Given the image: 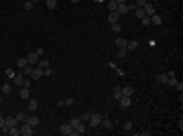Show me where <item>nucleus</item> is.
Wrapping results in <instances>:
<instances>
[{"mask_svg":"<svg viewBox=\"0 0 183 136\" xmlns=\"http://www.w3.org/2000/svg\"><path fill=\"white\" fill-rule=\"evenodd\" d=\"M90 114H92V112H83V114L80 116V120H81V122H88V120H90Z\"/></svg>","mask_w":183,"mask_h":136,"instance_id":"nucleus-36","label":"nucleus"},{"mask_svg":"<svg viewBox=\"0 0 183 136\" xmlns=\"http://www.w3.org/2000/svg\"><path fill=\"white\" fill-rule=\"evenodd\" d=\"M10 91H12V83H4V85H2V93H4V96H8Z\"/></svg>","mask_w":183,"mask_h":136,"instance_id":"nucleus-26","label":"nucleus"},{"mask_svg":"<svg viewBox=\"0 0 183 136\" xmlns=\"http://www.w3.org/2000/svg\"><path fill=\"white\" fill-rule=\"evenodd\" d=\"M37 61H39V55H37L35 51H31V53L27 55V63H29V65H37Z\"/></svg>","mask_w":183,"mask_h":136,"instance_id":"nucleus-8","label":"nucleus"},{"mask_svg":"<svg viewBox=\"0 0 183 136\" xmlns=\"http://www.w3.org/2000/svg\"><path fill=\"white\" fill-rule=\"evenodd\" d=\"M140 23L145 24V26H149V24H151V16H147V14H145V16L140 18Z\"/></svg>","mask_w":183,"mask_h":136,"instance_id":"nucleus-37","label":"nucleus"},{"mask_svg":"<svg viewBox=\"0 0 183 136\" xmlns=\"http://www.w3.org/2000/svg\"><path fill=\"white\" fill-rule=\"evenodd\" d=\"M116 53H118V57H120V59H122V57H126V53H128V51H126L124 47H122V49H118Z\"/></svg>","mask_w":183,"mask_h":136,"instance_id":"nucleus-39","label":"nucleus"},{"mask_svg":"<svg viewBox=\"0 0 183 136\" xmlns=\"http://www.w3.org/2000/svg\"><path fill=\"white\" fill-rule=\"evenodd\" d=\"M16 122H18V120H16V116H6V126H8V128L16 126Z\"/></svg>","mask_w":183,"mask_h":136,"instance_id":"nucleus-16","label":"nucleus"},{"mask_svg":"<svg viewBox=\"0 0 183 136\" xmlns=\"http://www.w3.org/2000/svg\"><path fill=\"white\" fill-rule=\"evenodd\" d=\"M73 104V98H65V100H59L57 106H71Z\"/></svg>","mask_w":183,"mask_h":136,"instance_id":"nucleus-25","label":"nucleus"},{"mask_svg":"<svg viewBox=\"0 0 183 136\" xmlns=\"http://www.w3.org/2000/svg\"><path fill=\"white\" fill-rule=\"evenodd\" d=\"M142 10H145V14H147V16H153V14H157V10H155V4H151V2H147V4L142 6Z\"/></svg>","mask_w":183,"mask_h":136,"instance_id":"nucleus-6","label":"nucleus"},{"mask_svg":"<svg viewBox=\"0 0 183 136\" xmlns=\"http://www.w3.org/2000/svg\"><path fill=\"white\" fill-rule=\"evenodd\" d=\"M31 2H39V0H31Z\"/></svg>","mask_w":183,"mask_h":136,"instance_id":"nucleus-48","label":"nucleus"},{"mask_svg":"<svg viewBox=\"0 0 183 136\" xmlns=\"http://www.w3.org/2000/svg\"><path fill=\"white\" fill-rule=\"evenodd\" d=\"M45 4H47L49 10H55V8H57V0H45Z\"/></svg>","mask_w":183,"mask_h":136,"instance_id":"nucleus-22","label":"nucleus"},{"mask_svg":"<svg viewBox=\"0 0 183 136\" xmlns=\"http://www.w3.org/2000/svg\"><path fill=\"white\" fill-rule=\"evenodd\" d=\"M112 98H114L116 102H118V100L122 98V90H120V87H114V96H112Z\"/></svg>","mask_w":183,"mask_h":136,"instance_id":"nucleus-30","label":"nucleus"},{"mask_svg":"<svg viewBox=\"0 0 183 136\" xmlns=\"http://www.w3.org/2000/svg\"><path fill=\"white\" fill-rule=\"evenodd\" d=\"M6 134L10 136H21V126H12V128H8V132Z\"/></svg>","mask_w":183,"mask_h":136,"instance_id":"nucleus-14","label":"nucleus"},{"mask_svg":"<svg viewBox=\"0 0 183 136\" xmlns=\"http://www.w3.org/2000/svg\"><path fill=\"white\" fill-rule=\"evenodd\" d=\"M31 77H33V79H41V77H43V69L35 65V67H33V71H31Z\"/></svg>","mask_w":183,"mask_h":136,"instance_id":"nucleus-9","label":"nucleus"},{"mask_svg":"<svg viewBox=\"0 0 183 136\" xmlns=\"http://www.w3.org/2000/svg\"><path fill=\"white\" fill-rule=\"evenodd\" d=\"M157 81H159V83H167V81H169L167 73H159V75H157Z\"/></svg>","mask_w":183,"mask_h":136,"instance_id":"nucleus-27","label":"nucleus"},{"mask_svg":"<svg viewBox=\"0 0 183 136\" xmlns=\"http://www.w3.org/2000/svg\"><path fill=\"white\" fill-rule=\"evenodd\" d=\"M35 2H31V0H24V10H33Z\"/></svg>","mask_w":183,"mask_h":136,"instance_id":"nucleus-34","label":"nucleus"},{"mask_svg":"<svg viewBox=\"0 0 183 136\" xmlns=\"http://www.w3.org/2000/svg\"><path fill=\"white\" fill-rule=\"evenodd\" d=\"M0 132H2V130H0Z\"/></svg>","mask_w":183,"mask_h":136,"instance_id":"nucleus-50","label":"nucleus"},{"mask_svg":"<svg viewBox=\"0 0 183 136\" xmlns=\"http://www.w3.org/2000/svg\"><path fill=\"white\" fill-rule=\"evenodd\" d=\"M126 43H128V41H126L124 37H118V39H116V43H114V45L118 47V49H122V47H124V49H126Z\"/></svg>","mask_w":183,"mask_h":136,"instance_id":"nucleus-15","label":"nucleus"},{"mask_svg":"<svg viewBox=\"0 0 183 136\" xmlns=\"http://www.w3.org/2000/svg\"><path fill=\"white\" fill-rule=\"evenodd\" d=\"M100 124H102L104 130H108V132H110V130H114V124H112V120H110V118H102V122H100Z\"/></svg>","mask_w":183,"mask_h":136,"instance_id":"nucleus-10","label":"nucleus"},{"mask_svg":"<svg viewBox=\"0 0 183 136\" xmlns=\"http://www.w3.org/2000/svg\"><path fill=\"white\" fill-rule=\"evenodd\" d=\"M124 132H132V122H124Z\"/></svg>","mask_w":183,"mask_h":136,"instance_id":"nucleus-41","label":"nucleus"},{"mask_svg":"<svg viewBox=\"0 0 183 136\" xmlns=\"http://www.w3.org/2000/svg\"><path fill=\"white\" fill-rule=\"evenodd\" d=\"M137 49H138V41L137 39H132V41L126 43V51H137Z\"/></svg>","mask_w":183,"mask_h":136,"instance_id":"nucleus-12","label":"nucleus"},{"mask_svg":"<svg viewBox=\"0 0 183 136\" xmlns=\"http://www.w3.org/2000/svg\"><path fill=\"white\" fill-rule=\"evenodd\" d=\"M35 53H37L39 57H43V55H45V51H43V49H35Z\"/></svg>","mask_w":183,"mask_h":136,"instance_id":"nucleus-44","label":"nucleus"},{"mask_svg":"<svg viewBox=\"0 0 183 136\" xmlns=\"http://www.w3.org/2000/svg\"><path fill=\"white\" fill-rule=\"evenodd\" d=\"M43 75L51 77V75H53V69H51V67H45V69H43Z\"/></svg>","mask_w":183,"mask_h":136,"instance_id":"nucleus-38","label":"nucleus"},{"mask_svg":"<svg viewBox=\"0 0 183 136\" xmlns=\"http://www.w3.org/2000/svg\"><path fill=\"white\" fill-rule=\"evenodd\" d=\"M21 134L23 136H33V126L29 124V122H23V126H21Z\"/></svg>","mask_w":183,"mask_h":136,"instance_id":"nucleus-4","label":"nucleus"},{"mask_svg":"<svg viewBox=\"0 0 183 136\" xmlns=\"http://www.w3.org/2000/svg\"><path fill=\"white\" fill-rule=\"evenodd\" d=\"M37 67L45 69V67H51V65H49V61H47L45 57H39V61H37Z\"/></svg>","mask_w":183,"mask_h":136,"instance_id":"nucleus-13","label":"nucleus"},{"mask_svg":"<svg viewBox=\"0 0 183 136\" xmlns=\"http://www.w3.org/2000/svg\"><path fill=\"white\" fill-rule=\"evenodd\" d=\"M69 124L73 126L75 134H83V132H86V126H83V122L80 120V116H77V118H71V120H69Z\"/></svg>","mask_w":183,"mask_h":136,"instance_id":"nucleus-1","label":"nucleus"},{"mask_svg":"<svg viewBox=\"0 0 183 136\" xmlns=\"http://www.w3.org/2000/svg\"><path fill=\"white\" fill-rule=\"evenodd\" d=\"M0 104H2V98H0Z\"/></svg>","mask_w":183,"mask_h":136,"instance_id":"nucleus-49","label":"nucleus"},{"mask_svg":"<svg viewBox=\"0 0 183 136\" xmlns=\"http://www.w3.org/2000/svg\"><path fill=\"white\" fill-rule=\"evenodd\" d=\"M59 132H61V134H75L73 126L69 124V122H65V124H61V128H59Z\"/></svg>","mask_w":183,"mask_h":136,"instance_id":"nucleus-5","label":"nucleus"},{"mask_svg":"<svg viewBox=\"0 0 183 136\" xmlns=\"http://www.w3.org/2000/svg\"><path fill=\"white\" fill-rule=\"evenodd\" d=\"M27 65H29V63H27V57H21V59L16 61V67H18V69H24Z\"/></svg>","mask_w":183,"mask_h":136,"instance_id":"nucleus-21","label":"nucleus"},{"mask_svg":"<svg viewBox=\"0 0 183 136\" xmlns=\"http://www.w3.org/2000/svg\"><path fill=\"white\" fill-rule=\"evenodd\" d=\"M132 12L137 14L138 18H142V16H145V10H142V8H138V6H137V8H134V10H132Z\"/></svg>","mask_w":183,"mask_h":136,"instance_id":"nucleus-35","label":"nucleus"},{"mask_svg":"<svg viewBox=\"0 0 183 136\" xmlns=\"http://www.w3.org/2000/svg\"><path fill=\"white\" fill-rule=\"evenodd\" d=\"M69 2H80V0H69Z\"/></svg>","mask_w":183,"mask_h":136,"instance_id":"nucleus-46","label":"nucleus"},{"mask_svg":"<svg viewBox=\"0 0 183 136\" xmlns=\"http://www.w3.org/2000/svg\"><path fill=\"white\" fill-rule=\"evenodd\" d=\"M116 4H126V0H116Z\"/></svg>","mask_w":183,"mask_h":136,"instance_id":"nucleus-45","label":"nucleus"},{"mask_svg":"<svg viewBox=\"0 0 183 136\" xmlns=\"http://www.w3.org/2000/svg\"><path fill=\"white\" fill-rule=\"evenodd\" d=\"M108 21H110V23H118V21H120V14H118V12H110Z\"/></svg>","mask_w":183,"mask_h":136,"instance_id":"nucleus-24","label":"nucleus"},{"mask_svg":"<svg viewBox=\"0 0 183 136\" xmlns=\"http://www.w3.org/2000/svg\"><path fill=\"white\" fill-rule=\"evenodd\" d=\"M88 122H90L92 128H96V126H100V122H102V116H100V114H90V120H88Z\"/></svg>","mask_w":183,"mask_h":136,"instance_id":"nucleus-3","label":"nucleus"},{"mask_svg":"<svg viewBox=\"0 0 183 136\" xmlns=\"http://www.w3.org/2000/svg\"><path fill=\"white\" fill-rule=\"evenodd\" d=\"M24 122H29V124L33 126V128H37L41 120H39V116H35V112H33V116H27V120H24Z\"/></svg>","mask_w":183,"mask_h":136,"instance_id":"nucleus-7","label":"nucleus"},{"mask_svg":"<svg viewBox=\"0 0 183 136\" xmlns=\"http://www.w3.org/2000/svg\"><path fill=\"white\" fill-rule=\"evenodd\" d=\"M108 8H110V12H116V8H118L116 0H108Z\"/></svg>","mask_w":183,"mask_h":136,"instance_id":"nucleus-28","label":"nucleus"},{"mask_svg":"<svg viewBox=\"0 0 183 136\" xmlns=\"http://www.w3.org/2000/svg\"><path fill=\"white\" fill-rule=\"evenodd\" d=\"M110 24H112V33H120V31H122L120 23H110Z\"/></svg>","mask_w":183,"mask_h":136,"instance_id":"nucleus-31","label":"nucleus"},{"mask_svg":"<svg viewBox=\"0 0 183 136\" xmlns=\"http://www.w3.org/2000/svg\"><path fill=\"white\" fill-rule=\"evenodd\" d=\"M167 83H169V85H173V87H175V85H177V83H179V81H177V77H171V79L167 81Z\"/></svg>","mask_w":183,"mask_h":136,"instance_id":"nucleus-42","label":"nucleus"},{"mask_svg":"<svg viewBox=\"0 0 183 136\" xmlns=\"http://www.w3.org/2000/svg\"><path fill=\"white\" fill-rule=\"evenodd\" d=\"M120 90H122V96H130V98H132V93H134L132 85H126V87H120Z\"/></svg>","mask_w":183,"mask_h":136,"instance_id":"nucleus-18","label":"nucleus"},{"mask_svg":"<svg viewBox=\"0 0 183 136\" xmlns=\"http://www.w3.org/2000/svg\"><path fill=\"white\" fill-rule=\"evenodd\" d=\"M145 4H147V0H137V6H138V8H142Z\"/></svg>","mask_w":183,"mask_h":136,"instance_id":"nucleus-43","label":"nucleus"},{"mask_svg":"<svg viewBox=\"0 0 183 136\" xmlns=\"http://www.w3.org/2000/svg\"><path fill=\"white\" fill-rule=\"evenodd\" d=\"M37 108H39V102L37 100H29V112H37Z\"/></svg>","mask_w":183,"mask_h":136,"instance_id":"nucleus-17","label":"nucleus"},{"mask_svg":"<svg viewBox=\"0 0 183 136\" xmlns=\"http://www.w3.org/2000/svg\"><path fill=\"white\" fill-rule=\"evenodd\" d=\"M33 67H35V65H27L24 69H21V71L24 73V77H27V75H31V71H33Z\"/></svg>","mask_w":183,"mask_h":136,"instance_id":"nucleus-32","label":"nucleus"},{"mask_svg":"<svg viewBox=\"0 0 183 136\" xmlns=\"http://www.w3.org/2000/svg\"><path fill=\"white\" fill-rule=\"evenodd\" d=\"M18 96H21L23 100H27V98H29V87H21V91H18Z\"/></svg>","mask_w":183,"mask_h":136,"instance_id":"nucleus-29","label":"nucleus"},{"mask_svg":"<svg viewBox=\"0 0 183 136\" xmlns=\"http://www.w3.org/2000/svg\"><path fill=\"white\" fill-rule=\"evenodd\" d=\"M96 2H104V0H96Z\"/></svg>","mask_w":183,"mask_h":136,"instance_id":"nucleus-47","label":"nucleus"},{"mask_svg":"<svg viewBox=\"0 0 183 136\" xmlns=\"http://www.w3.org/2000/svg\"><path fill=\"white\" fill-rule=\"evenodd\" d=\"M0 130H2V132H8V126H6V118H4V116H0Z\"/></svg>","mask_w":183,"mask_h":136,"instance_id":"nucleus-23","label":"nucleus"},{"mask_svg":"<svg viewBox=\"0 0 183 136\" xmlns=\"http://www.w3.org/2000/svg\"><path fill=\"white\" fill-rule=\"evenodd\" d=\"M6 77H8V79H12V77H14V69H12V67L6 69Z\"/></svg>","mask_w":183,"mask_h":136,"instance_id":"nucleus-40","label":"nucleus"},{"mask_svg":"<svg viewBox=\"0 0 183 136\" xmlns=\"http://www.w3.org/2000/svg\"><path fill=\"white\" fill-rule=\"evenodd\" d=\"M16 120H18V122H24V120H27V114L24 112H16Z\"/></svg>","mask_w":183,"mask_h":136,"instance_id":"nucleus-33","label":"nucleus"},{"mask_svg":"<svg viewBox=\"0 0 183 136\" xmlns=\"http://www.w3.org/2000/svg\"><path fill=\"white\" fill-rule=\"evenodd\" d=\"M24 81V73L21 71V73H14V77H12V83H16V85H23Z\"/></svg>","mask_w":183,"mask_h":136,"instance_id":"nucleus-11","label":"nucleus"},{"mask_svg":"<svg viewBox=\"0 0 183 136\" xmlns=\"http://www.w3.org/2000/svg\"><path fill=\"white\" fill-rule=\"evenodd\" d=\"M151 23H153V24H163V16H159V14H153V16H151Z\"/></svg>","mask_w":183,"mask_h":136,"instance_id":"nucleus-20","label":"nucleus"},{"mask_svg":"<svg viewBox=\"0 0 183 136\" xmlns=\"http://www.w3.org/2000/svg\"><path fill=\"white\" fill-rule=\"evenodd\" d=\"M118 106H120L122 110H126V108H130V106H132V98H130V96H122V98L118 100Z\"/></svg>","mask_w":183,"mask_h":136,"instance_id":"nucleus-2","label":"nucleus"},{"mask_svg":"<svg viewBox=\"0 0 183 136\" xmlns=\"http://www.w3.org/2000/svg\"><path fill=\"white\" fill-rule=\"evenodd\" d=\"M116 12H118V14H128V4H118Z\"/></svg>","mask_w":183,"mask_h":136,"instance_id":"nucleus-19","label":"nucleus"}]
</instances>
